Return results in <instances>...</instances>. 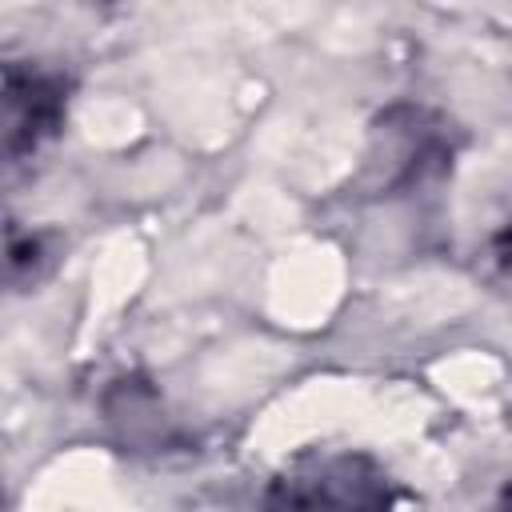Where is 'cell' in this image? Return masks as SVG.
<instances>
[{
    "mask_svg": "<svg viewBox=\"0 0 512 512\" xmlns=\"http://www.w3.org/2000/svg\"><path fill=\"white\" fill-rule=\"evenodd\" d=\"M492 512H512V484H504L500 488V500H496V508Z\"/></svg>",
    "mask_w": 512,
    "mask_h": 512,
    "instance_id": "obj_6",
    "label": "cell"
},
{
    "mask_svg": "<svg viewBox=\"0 0 512 512\" xmlns=\"http://www.w3.org/2000/svg\"><path fill=\"white\" fill-rule=\"evenodd\" d=\"M260 512H396V484L368 452H316L268 480Z\"/></svg>",
    "mask_w": 512,
    "mask_h": 512,
    "instance_id": "obj_1",
    "label": "cell"
},
{
    "mask_svg": "<svg viewBox=\"0 0 512 512\" xmlns=\"http://www.w3.org/2000/svg\"><path fill=\"white\" fill-rule=\"evenodd\" d=\"M484 256H488V264H492L496 276L512 280V220L488 236V252H484Z\"/></svg>",
    "mask_w": 512,
    "mask_h": 512,
    "instance_id": "obj_5",
    "label": "cell"
},
{
    "mask_svg": "<svg viewBox=\"0 0 512 512\" xmlns=\"http://www.w3.org/2000/svg\"><path fill=\"white\" fill-rule=\"evenodd\" d=\"M380 116L376 144L368 152V172H376V192H400L420 184L424 176H436L452 164V144L444 136V124H428V112L400 108Z\"/></svg>",
    "mask_w": 512,
    "mask_h": 512,
    "instance_id": "obj_3",
    "label": "cell"
},
{
    "mask_svg": "<svg viewBox=\"0 0 512 512\" xmlns=\"http://www.w3.org/2000/svg\"><path fill=\"white\" fill-rule=\"evenodd\" d=\"M48 236H40V232H28V236H20V228H8V280L12 284H32L36 276H40V268H44V260H48Z\"/></svg>",
    "mask_w": 512,
    "mask_h": 512,
    "instance_id": "obj_4",
    "label": "cell"
},
{
    "mask_svg": "<svg viewBox=\"0 0 512 512\" xmlns=\"http://www.w3.org/2000/svg\"><path fill=\"white\" fill-rule=\"evenodd\" d=\"M72 80L44 64H4V160L16 168L64 132Z\"/></svg>",
    "mask_w": 512,
    "mask_h": 512,
    "instance_id": "obj_2",
    "label": "cell"
}]
</instances>
